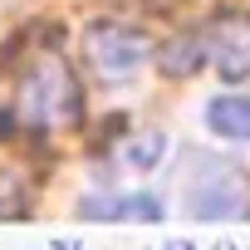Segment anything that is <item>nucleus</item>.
Segmentation results:
<instances>
[{
	"label": "nucleus",
	"instance_id": "obj_1",
	"mask_svg": "<svg viewBox=\"0 0 250 250\" xmlns=\"http://www.w3.org/2000/svg\"><path fill=\"white\" fill-rule=\"evenodd\" d=\"M20 118L40 133H69L83 118V88L59 54H40L20 88Z\"/></svg>",
	"mask_w": 250,
	"mask_h": 250
},
{
	"label": "nucleus",
	"instance_id": "obj_2",
	"mask_svg": "<svg viewBox=\"0 0 250 250\" xmlns=\"http://www.w3.org/2000/svg\"><path fill=\"white\" fill-rule=\"evenodd\" d=\"M83 59L98 79H133L147 59H152V40L147 30H133V25H113V20H98L83 30Z\"/></svg>",
	"mask_w": 250,
	"mask_h": 250
},
{
	"label": "nucleus",
	"instance_id": "obj_3",
	"mask_svg": "<svg viewBox=\"0 0 250 250\" xmlns=\"http://www.w3.org/2000/svg\"><path fill=\"white\" fill-rule=\"evenodd\" d=\"M206 59L221 69V79H250V15L245 10H221L201 30Z\"/></svg>",
	"mask_w": 250,
	"mask_h": 250
},
{
	"label": "nucleus",
	"instance_id": "obj_4",
	"mask_svg": "<svg viewBox=\"0 0 250 250\" xmlns=\"http://www.w3.org/2000/svg\"><path fill=\"white\" fill-rule=\"evenodd\" d=\"M88 221H162V201L157 196H108V201H83Z\"/></svg>",
	"mask_w": 250,
	"mask_h": 250
},
{
	"label": "nucleus",
	"instance_id": "obj_5",
	"mask_svg": "<svg viewBox=\"0 0 250 250\" xmlns=\"http://www.w3.org/2000/svg\"><path fill=\"white\" fill-rule=\"evenodd\" d=\"M206 123L221 133V138H250V93H226V98H211L206 103Z\"/></svg>",
	"mask_w": 250,
	"mask_h": 250
},
{
	"label": "nucleus",
	"instance_id": "obj_6",
	"mask_svg": "<svg viewBox=\"0 0 250 250\" xmlns=\"http://www.w3.org/2000/svg\"><path fill=\"white\" fill-rule=\"evenodd\" d=\"M157 64H162L167 79H191V74L206 64V44H201V35H182V40H172V44L157 54Z\"/></svg>",
	"mask_w": 250,
	"mask_h": 250
},
{
	"label": "nucleus",
	"instance_id": "obj_7",
	"mask_svg": "<svg viewBox=\"0 0 250 250\" xmlns=\"http://www.w3.org/2000/svg\"><path fill=\"white\" fill-rule=\"evenodd\" d=\"M162 152H167V138H162V133H143L138 143H128V162H133L138 172H152Z\"/></svg>",
	"mask_w": 250,
	"mask_h": 250
},
{
	"label": "nucleus",
	"instance_id": "obj_8",
	"mask_svg": "<svg viewBox=\"0 0 250 250\" xmlns=\"http://www.w3.org/2000/svg\"><path fill=\"white\" fill-rule=\"evenodd\" d=\"M15 133V113H0V138H10Z\"/></svg>",
	"mask_w": 250,
	"mask_h": 250
},
{
	"label": "nucleus",
	"instance_id": "obj_9",
	"mask_svg": "<svg viewBox=\"0 0 250 250\" xmlns=\"http://www.w3.org/2000/svg\"><path fill=\"white\" fill-rule=\"evenodd\" d=\"M54 250H79V240H54Z\"/></svg>",
	"mask_w": 250,
	"mask_h": 250
},
{
	"label": "nucleus",
	"instance_id": "obj_10",
	"mask_svg": "<svg viewBox=\"0 0 250 250\" xmlns=\"http://www.w3.org/2000/svg\"><path fill=\"white\" fill-rule=\"evenodd\" d=\"M167 250H191V245H187V240H172V245H167Z\"/></svg>",
	"mask_w": 250,
	"mask_h": 250
}]
</instances>
